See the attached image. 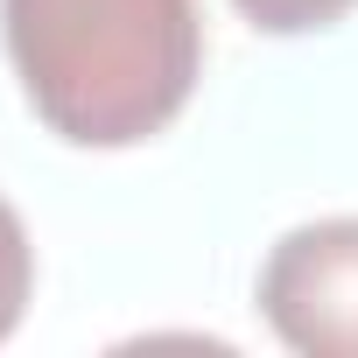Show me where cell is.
Returning a JSON list of instances; mask_svg holds the SVG:
<instances>
[{
    "mask_svg": "<svg viewBox=\"0 0 358 358\" xmlns=\"http://www.w3.org/2000/svg\"><path fill=\"white\" fill-rule=\"evenodd\" d=\"M29 295H36V246H29V225L22 211L0 197V344H8L29 316Z\"/></svg>",
    "mask_w": 358,
    "mask_h": 358,
    "instance_id": "cell-3",
    "label": "cell"
},
{
    "mask_svg": "<svg viewBox=\"0 0 358 358\" xmlns=\"http://www.w3.org/2000/svg\"><path fill=\"white\" fill-rule=\"evenodd\" d=\"M0 43L64 148H141L204 78L197 0H0Z\"/></svg>",
    "mask_w": 358,
    "mask_h": 358,
    "instance_id": "cell-1",
    "label": "cell"
},
{
    "mask_svg": "<svg viewBox=\"0 0 358 358\" xmlns=\"http://www.w3.org/2000/svg\"><path fill=\"white\" fill-rule=\"evenodd\" d=\"M232 8L260 36H316V29H337L358 0H232Z\"/></svg>",
    "mask_w": 358,
    "mask_h": 358,
    "instance_id": "cell-4",
    "label": "cell"
},
{
    "mask_svg": "<svg viewBox=\"0 0 358 358\" xmlns=\"http://www.w3.org/2000/svg\"><path fill=\"white\" fill-rule=\"evenodd\" d=\"M253 302L302 358H358V211L281 232L260 260Z\"/></svg>",
    "mask_w": 358,
    "mask_h": 358,
    "instance_id": "cell-2",
    "label": "cell"
}]
</instances>
